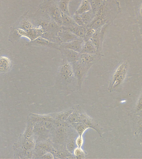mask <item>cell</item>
I'll return each instance as SVG.
<instances>
[{
	"label": "cell",
	"instance_id": "cell-35",
	"mask_svg": "<svg viewBox=\"0 0 142 159\" xmlns=\"http://www.w3.org/2000/svg\"><path fill=\"white\" fill-rule=\"evenodd\" d=\"M140 13L141 16H142V5L141 7V8H140Z\"/></svg>",
	"mask_w": 142,
	"mask_h": 159
},
{
	"label": "cell",
	"instance_id": "cell-14",
	"mask_svg": "<svg viewBox=\"0 0 142 159\" xmlns=\"http://www.w3.org/2000/svg\"><path fill=\"white\" fill-rule=\"evenodd\" d=\"M63 29L68 30L74 34L78 36V37L83 39H84L85 37L87 30L86 26H79L77 25L73 27H70V28Z\"/></svg>",
	"mask_w": 142,
	"mask_h": 159
},
{
	"label": "cell",
	"instance_id": "cell-6",
	"mask_svg": "<svg viewBox=\"0 0 142 159\" xmlns=\"http://www.w3.org/2000/svg\"><path fill=\"white\" fill-rule=\"evenodd\" d=\"M48 14L51 18L59 25L62 26V12L58 7V3L51 4L47 7Z\"/></svg>",
	"mask_w": 142,
	"mask_h": 159
},
{
	"label": "cell",
	"instance_id": "cell-31",
	"mask_svg": "<svg viewBox=\"0 0 142 159\" xmlns=\"http://www.w3.org/2000/svg\"><path fill=\"white\" fill-rule=\"evenodd\" d=\"M54 155L53 153L51 152H48L45 154L41 158L42 159H54L55 158Z\"/></svg>",
	"mask_w": 142,
	"mask_h": 159
},
{
	"label": "cell",
	"instance_id": "cell-2",
	"mask_svg": "<svg viewBox=\"0 0 142 159\" xmlns=\"http://www.w3.org/2000/svg\"><path fill=\"white\" fill-rule=\"evenodd\" d=\"M127 70L128 64L126 62H124L118 66L112 78L111 84L110 87V89L116 88L123 83L126 75Z\"/></svg>",
	"mask_w": 142,
	"mask_h": 159
},
{
	"label": "cell",
	"instance_id": "cell-23",
	"mask_svg": "<svg viewBox=\"0 0 142 159\" xmlns=\"http://www.w3.org/2000/svg\"><path fill=\"white\" fill-rule=\"evenodd\" d=\"M73 155L77 159L84 158L86 156V152L83 149L80 147H76L73 151Z\"/></svg>",
	"mask_w": 142,
	"mask_h": 159
},
{
	"label": "cell",
	"instance_id": "cell-36",
	"mask_svg": "<svg viewBox=\"0 0 142 159\" xmlns=\"http://www.w3.org/2000/svg\"><path fill=\"white\" fill-rule=\"evenodd\" d=\"M69 1H73V0H69Z\"/></svg>",
	"mask_w": 142,
	"mask_h": 159
},
{
	"label": "cell",
	"instance_id": "cell-20",
	"mask_svg": "<svg viewBox=\"0 0 142 159\" xmlns=\"http://www.w3.org/2000/svg\"><path fill=\"white\" fill-rule=\"evenodd\" d=\"M82 18L83 19L85 25L86 26L89 24L95 17V14L94 13L92 10H91L88 12L81 15Z\"/></svg>",
	"mask_w": 142,
	"mask_h": 159
},
{
	"label": "cell",
	"instance_id": "cell-7",
	"mask_svg": "<svg viewBox=\"0 0 142 159\" xmlns=\"http://www.w3.org/2000/svg\"><path fill=\"white\" fill-rule=\"evenodd\" d=\"M59 50L64 57L65 59L71 64H73L79 61L81 53L79 52L66 48H60Z\"/></svg>",
	"mask_w": 142,
	"mask_h": 159
},
{
	"label": "cell",
	"instance_id": "cell-18",
	"mask_svg": "<svg viewBox=\"0 0 142 159\" xmlns=\"http://www.w3.org/2000/svg\"><path fill=\"white\" fill-rule=\"evenodd\" d=\"M34 123L30 119H28L27 123V128H26V130L22 136V137L24 138V139H29L31 137L33 136L34 135Z\"/></svg>",
	"mask_w": 142,
	"mask_h": 159
},
{
	"label": "cell",
	"instance_id": "cell-26",
	"mask_svg": "<svg viewBox=\"0 0 142 159\" xmlns=\"http://www.w3.org/2000/svg\"><path fill=\"white\" fill-rule=\"evenodd\" d=\"M86 32L85 37L83 39L85 42L91 40V39L94 35V34L95 33L96 30L92 28H87L86 27Z\"/></svg>",
	"mask_w": 142,
	"mask_h": 159
},
{
	"label": "cell",
	"instance_id": "cell-19",
	"mask_svg": "<svg viewBox=\"0 0 142 159\" xmlns=\"http://www.w3.org/2000/svg\"><path fill=\"white\" fill-rule=\"evenodd\" d=\"M78 133V135H83L86 130L90 128L87 124L82 122H78L71 124Z\"/></svg>",
	"mask_w": 142,
	"mask_h": 159
},
{
	"label": "cell",
	"instance_id": "cell-12",
	"mask_svg": "<svg viewBox=\"0 0 142 159\" xmlns=\"http://www.w3.org/2000/svg\"><path fill=\"white\" fill-rule=\"evenodd\" d=\"M12 67V62L8 57L2 56L0 58V73L5 74L11 70Z\"/></svg>",
	"mask_w": 142,
	"mask_h": 159
},
{
	"label": "cell",
	"instance_id": "cell-5",
	"mask_svg": "<svg viewBox=\"0 0 142 159\" xmlns=\"http://www.w3.org/2000/svg\"><path fill=\"white\" fill-rule=\"evenodd\" d=\"M61 44L52 42L43 37H40L26 44L27 46L48 47V48L60 49Z\"/></svg>",
	"mask_w": 142,
	"mask_h": 159
},
{
	"label": "cell",
	"instance_id": "cell-27",
	"mask_svg": "<svg viewBox=\"0 0 142 159\" xmlns=\"http://www.w3.org/2000/svg\"><path fill=\"white\" fill-rule=\"evenodd\" d=\"M72 17H73L76 23L78 25L85 26L81 15L74 14Z\"/></svg>",
	"mask_w": 142,
	"mask_h": 159
},
{
	"label": "cell",
	"instance_id": "cell-29",
	"mask_svg": "<svg viewBox=\"0 0 142 159\" xmlns=\"http://www.w3.org/2000/svg\"><path fill=\"white\" fill-rule=\"evenodd\" d=\"M75 141L76 146L78 147L81 148L83 145V142H84L83 135H78Z\"/></svg>",
	"mask_w": 142,
	"mask_h": 159
},
{
	"label": "cell",
	"instance_id": "cell-22",
	"mask_svg": "<svg viewBox=\"0 0 142 159\" xmlns=\"http://www.w3.org/2000/svg\"><path fill=\"white\" fill-rule=\"evenodd\" d=\"M80 114V113L76 109L70 116L67 121L70 124V125L73 123L78 122H79Z\"/></svg>",
	"mask_w": 142,
	"mask_h": 159
},
{
	"label": "cell",
	"instance_id": "cell-21",
	"mask_svg": "<svg viewBox=\"0 0 142 159\" xmlns=\"http://www.w3.org/2000/svg\"><path fill=\"white\" fill-rule=\"evenodd\" d=\"M69 0H60L58 3V7L63 13L70 16L69 10Z\"/></svg>",
	"mask_w": 142,
	"mask_h": 159
},
{
	"label": "cell",
	"instance_id": "cell-30",
	"mask_svg": "<svg viewBox=\"0 0 142 159\" xmlns=\"http://www.w3.org/2000/svg\"><path fill=\"white\" fill-rule=\"evenodd\" d=\"M75 145H76L75 141L71 142L70 143H69L67 145V150L69 151L70 153H72L73 152V150H74V149L76 148L75 147Z\"/></svg>",
	"mask_w": 142,
	"mask_h": 159
},
{
	"label": "cell",
	"instance_id": "cell-37",
	"mask_svg": "<svg viewBox=\"0 0 142 159\" xmlns=\"http://www.w3.org/2000/svg\"><path fill=\"white\" fill-rule=\"evenodd\" d=\"M141 111H142V110Z\"/></svg>",
	"mask_w": 142,
	"mask_h": 159
},
{
	"label": "cell",
	"instance_id": "cell-8",
	"mask_svg": "<svg viewBox=\"0 0 142 159\" xmlns=\"http://www.w3.org/2000/svg\"><path fill=\"white\" fill-rule=\"evenodd\" d=\"M85 43L84 39L78 38L71 42L68 43H62L61 44L60 48H66L73 50L76 52L81 53L82 48Z\"/></svg>",
	"mask_w": 142,
	"mask_h": 159
},
{
	"label": "cell",
	"instance_id": "cell-32",
	"mask_svg": "<svg viewBox=\"0 0 142 159\" xmlns=\"http://www.w3.org/2000/svg\"><path fill=\"white\" fill-rule=\"evenodd\" d=\"M137 110L138 111H140L142 110V93L138 99L137 105Z\"/></svg>",
	"mask_w": 142,
	"mask_h": 159
},
{
	"label": "cell",
	"instance_id": "cell-16",
	"mask_svg": "<svg viewBox=\"0 0 142 159\" xmlns=\"http://www.w3.org/2000/svg\"><path fill=\"white\" fill-rule=\"evenodd\" d=\"M62 22L63 28H70L77 25L72 17L63 12L62 13Z\"/></svg>",
	"mask_w": 142,
	"mask_h": 159
},
{
	"label": "cell",
	"instance_id": "cell-34",
	"mask_svg": "<svg viewBox=\"0 0 142 159\" xmlns=\"http://www.w3.org/2000/svg\"><path fill=\"white\" fill-rule=\"evenodd\" d=\"M138 129L140 130H142V119L138 121Z\"/></svg>",
	"mask_w": 142,
	"mask_h": 159
},
{
	"label": "cell",
	"instance_id": "cell-17",
	"mask_svg": "<svg viewBox=\"0 0 142 159\" xmlns=\"http://www.w3.org/2000/svg\"><path fill=\"white\" fill-rule=\"evenodd\" d=\"M91 10V6L88 0H82L80 5L75 14L82 15Z\"/></svg>",
	"mask_w": 142,
	"mask_h": 159
},
{
	"label": "cell",
	"instance_id": "cell-10",
	"mask_svg": "<svg viewBox=\"0 0 142 159\" xmlns=\"http://www.w3.org/2000/svg\"><path fill=\"white\" fill-rule=\"evenodd\" d=\"M17 145L23 148L34 150L36 147V140L34 135L29 139H24L22 137Z\"/></svg>",
	"mask_w": 142,
	"mask_h": 159
},
{
	"label": "cell",
	"instance_id": "cell-11",
	"mask_svg": "<svg viewBox=\"0 0 142 159\" xmlns=\"http://www.w3.org/2000/svg\"><path fill=\"white\" fill-rule=\"evenodd\" d=\"M97 59L98 56L97 54L81 53L79 61L82 64L91 66Z\"/></svg>",
	"mask_w": 142,
	"mask_h": 159
},
{
	"label": "cell",
	"instance_id": "cell-3",
	"mask_svg": "<svg viewBox=\"0 0 142 159\" xmlns=\"http://www.w3.org/2000/svg\"><path fill=\"white\" fill-rule=\"evenodd\" d=\"M74 70L76 80L78 87L80 88L90 66L82 64L79 61L72 64Z\"/></svg>",
	"mask_w": 142,
	"mask_h": 159
},
{
	"label": "cell",
	"instance_id": "cell-1",
	"mask_svg": "<svg viewBox=\"0 0 142 159\" xmlns=\"http://www.w3.org/2000/svg\"><path fill=\"white\" fill-rule=\"evenodd\" d=\"M58 75L61 79L68 83H71L76 79L73 65L66 60L60 67Z\"/></svg>",
	"mask_w": 142,
	"mask_h": 159
},
{
	"label": "cell",
	"instance_id": "cell-25",
	"mask_svg": "<svg viewBox=\"0 0 142 159\" xmlns=\"http://www.w3.org/2000/svg\"><path fill=\"white\" fill-rule=\"evenodd\" d=\"M33 24L28 20H24L22 21L20 25L19 28L25 31H28L34 27Z\"/></svg>",
	"mask_w": 142,
	"mask_h": 159
},
{
	"label": "cell",
	"instance_id": "cell-24",
	"mask_svg": "<svg viewBox=\"0 0 142 159\" xmlns=\"http://www.w3.org/2000/svg\"><path fill=\"white\" fill-rule=\"evenodd\" d=\"M91 6L92 10L95 14L96 13L101 6L102 0H88Z\"/></svg>",
	"mask_w": 142,
	"mask_h": 159
},
{
	"label": "cell",
	"instance_id": "cell-9",
	"mask_svg": "<svg viewBox=\"0 0 142 159\" xmlns=\"http://www.w3.org/2000/svg\"><path fill=\"white\" fill-rule=\"evenodd\" d=\"M58 37L61 44L68 43L79 38L70 31L63 28L58 32Z\"/></svg>",
	"mask_w": 142,
	"mask_h": 159
},
{
	"label": "cell",
	"instance_id": "cell-15",
	"mask_svg": "<svg viewBox=\"0 0 142 159\" xmlns=\"http://www.w3.org/2000/svg\"><path fill=\"white\" fill-rule=\"evenodd\" d=\"M98 52V51H97L95 46L93 44L91 41L90 40L85 42L81 53L97 54Z\"/></svg>",
	"mask_w": 142,
	"mask_h": 159
},
{
	"label": "cell",
	"instance_id": "cell-13",
	"mask_svg": "<svg viewBox=\"0 0 142 159\" xmlns=\"http://www.w3.org/2000/svg\"><path fill=\"white\" fill-rule=\"evenodd\" d=\"M76 110L74 107L71 108V109L61 112L54 113L53 114L55 120L61 121H67L70 116Z\"/></svg>",
	"mask_w": 142,
	"mask_h": 159
},
{
	"label": "cell",
	"instance_id": "cell-33",
	"mask_svg": "<svg viewBox=\"0 0 142 159\" xmlns=\"http://www.w3.org/2000/svg\"><path fill=\"white\" fill-rule=\"evenodd\" d=\"M60 1V0H46L45 1L43 4H45V7H47V6L51 4L58 3Z\"/></svg>",
	"mask_w": 142,
	"mask_h": 159
},
{
	"label": "cell",
	"instance_id": "cell-4",
	"mask_svg": "<svg viewBox=\"0 0 142 159\" xmlns=\"http://www.w3.org/2000/svg\"><path fill=\"white\" fill-rule=\"evenodd\" d=\"M17 32L20 35L27 37L31 41H33L42 37L44 32H47L46 30L40 27H35L28 31H25L21 28L17 30Z\"/></svg>",
	"mask_w": 142,
	"mask_h": 159
},
{
	"label": "cell",
	"instance_id": "cell-28",
	"mask_svg": "<svg viewBox=\"0 0 142 159\" xmlns=\"http://www.w3.org/2000/svg\"><path fill=\"white\" fill-rule=\"evenodd\" d=\"M37 148L43 149V150H47V151L49 152L53 151V149L51 147L50 145H48V144L46 143H40L38 144L37 146Z\"/></svg>",
	"mask_w": 142,
	"mask_h": 159
}]
</instances>
